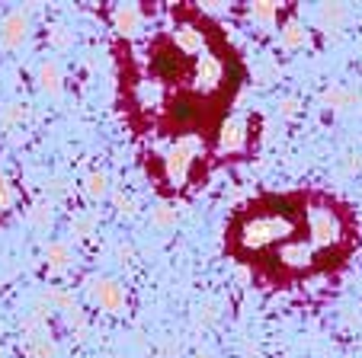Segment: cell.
Instances as JSON below:
<instances>
[{"mask_svg": "<svg viewBox=\"0 0 362 358\" xmlns=\"http://www.w3.org/2000/svg\"><path fill=\"white\" fill-rule=\"evenodd\" d=\"M359 244V224L346 202L321 189L260 196L240 205L225 227V250L273 288L334 275Z\"/></svg>", "mask_w": 362, "mask_h": 358, "instance_id": "cell-1", "label": "cell"}, {"mask_svg": "<svg viewBox=\"0 0 362 358\" xmlns=\"http://www.w3.org/2000/svg\"><path fill=\"white\" fill-rule=\"evenodd\" d=\"M257 131H260V119H257V115L234 112L218 129V138H215V163L247 157L253 148H257Z\"/></svg>", "mask_w": 362, "mask_h": 358, "instance_id": "cell-2", "label": "cell"}, {"mask_svg": "<svg viewBox=\"0 0 362 358\" xmlns=\"http://www.w3.org/2000/svg\"><path fill=\"white\" fill-rule=\"evenodd\" d=\"M90 297H93V304L106 314H122L125 304H129L125 285L112 282V278H93V282H90Z\"/></svg>", "mask_w": 362, "mask_h": 358, "instance_id": "cell-3", "label": "cell"}, {"mask_svg": "<svg viewBox=\"0 0 362 358\" xmlns=\"http://www.w3.org/2000/svg\"><path fill=\"white\" fill-rule=\"evenodd\" d=\"M26 32H29V16L23 10H13L0 20V42L4 48H20L26 42Z\"/></svg>", "mask_w": 362, "mask_h": 358, "instance_id": "cell-4", "label": "cell"}, {"mask_svg": "<svg viewBox=\"0 0 362 358\" xmlns=\"http://www.w3.org/2000/svg\"><path fill=\"white\" fill-rule=\"evenodd\" d=\"M112 26H116V32L125 35V39L138 35V29H141V10L138 7H119L116 13H112Z\"/></svg>", "mask_w": 362, "mask_h": 358, "instance_id": "cell-5", "label": "cell"}, {"mask_svg": "<svg viewBox=\"0 0 362 358\" xmlns=\"http://www.w3.org/2000/svg\"><path fill=\"white\" fill-rule=\"evenodd\" d=\"M39 83H42V90H48V93H58V90H62V68H58V61H42Z\"/></svg>", "mask_w": 362, "mask_h": 358, "instance_id": "cell-6", "label": "cell"}, {"mask_svg": "<svg viewBox=\"0 0 362 358\" xmlns=\"http://www.w3.org/2000/svg\"><path fill=\"white\" fill-rule=\"evenodd\" d=\"M45 259L52 263V269H68L71 265V250H68V244H48V250H45Z\"/></svg>", "mask_w": 362, "mask_h": 358, "instance_id": "cell-7", "label": "cell"}, {"mask_svg": "<svg viewBox=\"0 0 362 358\" xmlns=\"http://www.w3.org/2000/svg\"><path fill=\"white\" fill-rule=\"evenodd\" d=\"M26 355L29 358H55V342H48L45 336H39V339H33V342H29Z\"/></svg>", "mask_w": 362, "mask_h": 358, "instance_id": "cell-8", "label": "cell"}, {"mask_svg": "<svg viewBox=\"0 0 362 358\" xmlns=\"http://www.w3.org/2000/svg\"><path fill=\"white\" fill-rule=\"evenodd\" d=\"M87 192L93 198H103L106 192H110V179H106V173H90L87 176Z\"/></svg>", "mask_w": 362, "mask_h": 358, "instance_id": "cell-9", "label": "cell"}, {"mask_svg": "<svg viewBox=\"0 0 362 358\" xmlns=\"http://www.w3.org/2000/svg\"><path fill=\"white\" fill-rule=\"evenodd\" d=\"M29 221H33L35 227H48V224H52V202H35Z\"/></svg>", "mask_w": 362, "mask_h": 358, "instance_id": "cell-10", "label": "cell"}, {"mask_svg": "<svg viewBox=\"0 0 362 358\" xmlns=\"http://www.w3.org/2000/svg\"><path fill=\"white\" fill-rule=\"evenodd\" d=\"M26 109H29V106H23V102H13V106L4 109V115H0V122L7 125V129H10V125H16V122H23V119L29 115Z\"/></svg>", "mask_w": 362, "mask_h": 358, "instance_id": "cell-11", "label": "cell"}, {"mask_svg": "<svg viewBox=\"0 0 362 358\" xmlns=\"http://www.w3.org/2000/svg\"><path fill=\"white\" fill-rule=\"evenodd\" d=\"M308 35H305V29L298 26V23H288L286 29H282V42H286L288 48H295V45H301V42H305Z\"/></svg>", "mask_w": 362, "mask_h": 358, "instance_id": "cell-12", "label": "cell"}, {"mask_svg": "<svg viewBox=\"0 0 362 358\" xmlns=\"http://www.w3.org/2000/svg\"><path fill=\"white\" fill-rule=\"evenodd\" d=\"M10 205H13V186H10L7 176L0 173V215L10 211Z\"/></svg>", "mask_w": 362, "mask_h": 358, "instance_id": "cell-13", "label": "cell"}, {"mask_svg": "<svg viewBox=\"0 0 362 358\" xmlns=\"http://www.w3.org/2000/svg\"><path fill=\"white\" fill-rule=\"evenodd\" d=\"M250 13L257 16V20L269 23V20H276V16H279V4H253Z\"/></svg>", "mask_w": 362, "mask_h": 358, "instance_id": "cell-14", "label": "cell"}, {"mask_svg": "<svg viewBox=\"0 0 362 358\" xmlns=\"http://www.w3.org/2000/svg\"><path fill=\"white\" fill-rule=\"evenodd\" d=\"M173 221H177V211H170V208L154 211V224H158V227H167V224H173Z\"/></svg>", "mask_w": 362, "mask_h": 358, "instance_id": "cell-15", "label": "cell"}, {"mask_svg": "<svg viewBox=\"0 0 362 358\" xmlns=\"http://www.w3.org/2000/svg\"><path fill=\"white\" fill-rule=\"evenodd\" d=\"M116 208L122 211V215H135V198H129V196H122V192H119V196H116Z\"/></svg>", "mask_w": 362, "mask_h": 358, "instance_id": "cell-16", "label": "cell"}, {"mask_svg": "<svg viewBox=\"0 0 362 358\" xmlns=\"http://www.w3.org/2000/svg\"><path fill=\"white\" fill-rule=\"evenodd\" d=\"M52 45H55V48H68L71 45V35L64 32V29H55V32H52Z\"/></svg>", "mask_w": 362, "mask_h": 358, "instance_id": "cell-17", "label": "cell"}, {"mask_svg": "<svg viewBox=\"0 0 362 358\" xmlns=\"http://www.w3.org/2000/svg\"><path fill=\"white\" fill-rule=\"evenodd\" d=\"M90 227H93V221H90V217H81V221L74 224V234H77V237H87Z\"/></svg>", "mask_w": 362, "mask_h": 358, "instance_id": "cell-18", "label": "cell"}, {"mask_svg": "<svg viewBox=\"0 0 362 358\" xmlns=\"http://www.w3.org/2000/svg\"><path fill=\"white\" fill-rule=\"evenodd\" d=\"M0 358H4V352H0Z\"/></svg>", "mask_w": 362, "mask_h": 358, "instance_id": "cell-19", "label": "cell"}, {"mask_svg": "<svg viewBox=\"0 0 362 358\" xmlns=\"http://www.w3.org/2000/svg\"><path fill=\"white\" fill-rule=\"evenodd\" d=\"M199 358H202V355H199ZM205 358H209V355H205Z\"/></svg>", "mask_w": 362, "mask_h": 358, "instance_id": "cell-20", "label": "cell"}]
</instances>
